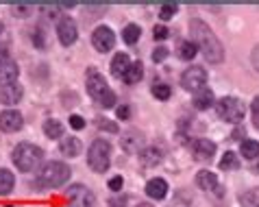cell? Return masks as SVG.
Segmentation results:
<instances>
[{"label":"cell","mask_w":259,"mask_h":207,"mask_svg":"<svg viewBox=\"0 0 259 207\" xmlns=\"http://www.w3.org/2000/svg\"><path fill=\"white\" fill-rule=\"evenodd\" d=\"M140 161H142V166L153 168V166H157V163L161 161V151L159 148H155V146L144 148V151L140 153Z\"/></svg>","instance_id":"obj_19"},{"label":"cell","mask_w":259,"mask_h":207,"mask_svg":"<svg viewBox=\"0 0 259 207\" xmlns=\"http://www.w3.org/2000/svg\"><path fill=\"white\" fill-rule=\"evenodd\" d=\"M72 170L68 163L63 161H48L44 168L39 170L37 175V181L41 185H46V188H59V185H63L68 179H70Z\"/></svg>","instance_id":"obj_4"},{"label":"cell","mask_w":259,"mask_h":207,"mask_svg":"<svg viewBox=\"0 0 259 207\" xmlns=\"http://www.w3.org/2000/svg\"><path fill=\"white\" fill-rule=\"evenodd\" d=\"M92 44L98 53H109L113 46H116V35L109 26H98L94 33H92Z\"/></svg>","instance_id":"obj_9"},{"label":"cell","mask_w":259,"mask_h":207,"mask_svg":"<svg viewBox=\"0 0 259 207\" xmlns=\"http://www.w3.org/2000/svg\"><path fill=\"white\" fill-rule=\"evenodd\" d=\"M33 44L37 46V48H44V46H46L44 31H41V28H35V31H33Z\"/></svg>","instance_id":"obj_35"},{"label":"cell","mask_w":259,"mask_h":207,"mask_svg":"<svg viewBox=\"0 0 259 207\" xmlns=\"http://www.w3.org/2000/svg\"><path fill=\"white\" fill-rule=\"evenodd\" d=\"M213 105V92L211 90H200L196 92V96H194V107L200 111H205V109H209V107Z\"/></svg>","instance_id":"obj_20"},{"label":"cell","mask_w":259,"mask_h":207,"mask_svg":"<svg viewBox=\"0 0 259 207\" xmlns=\"http://www.w3.org/2000/svg\"><path fill=\"white\" fill-rule=\"evenodd\" d=\"M153 96H155V98H159V101H168V98L172 96L170 85H165V83H157V85H153Z\"/></svg>","instance_id":"obj_30"},{"label":"cell","mask_w":259,"mask_h":207,"mask_svg":"<svg viewBox=\"0 0 259 207\" xmlns=\"http://www.w3.org/2000/svg\"><path fill=\"white\" fill-rule=\"evenodd\" d=\"M196 183H198L200 190L211 192V194H215V196L225 194V192H222V185L218 181V177H215L213 173H209V170H200V173L196 175Z\"/></svg>","instance_id":"obj_12"},{"label":"cell","mask_w":259,"mask_h":207,"mask_svg":"<svg viewBox=\"0 0 259 207\" xmlns=\"http://www.w3.org/2000/svg\"><path fill=\"white\" fill-rule=\"evenodd\" d=\"M66 194L70 198L68 207H94V192H92L90 188H85V185H81V183L70 185Z\"/></svg>","instance_id":"obj_8"},{"label":"cell","mask_w":259,"mask_h":207,"mask_svg":"<svg viewBox=\"0 0 259 207\" xmlns=\"http://www.w3.org/2000/svg\"><path fill=\"white\" fill-rule=\"evenodd\" d=\"M165 57H168V48H165V46L155 48V53H153V61L159 63V61H163V59H165Z\"/></svg>","instance_id":"obj_38"},{"label":"cell","mask_w":259,"mask_h":207,"mask_svg":"<svg viewBox=\"0 0 259 207\" xmlns=\"http://www.w3.org/2000/svg\"><path fill=\"white\" fill-rule=\"evenodd\" d=\"M140 35H142V28L138 24H126L124 31H122V39H124L126 44H135V42L140 39Z\"/></svg>","instance_id":"obj_27"},{"label":"cell","mask_w":259,"mask_h":207,"mask_svg":"<svg viewBox=\"0 0 259 207\" xmlns=\"http://www.w3.org/2000/svg\"><path fill=\"white\" fill-rule=\"evenodd\" d=\"M146 194L150 198H157V201L165 198V194H168V183H165V179H161V177H155V179H150L146 183Z\"/></svg>","instance_id":"obj_17"},{"label":"cell","mask_w":259,"mask_h":207,"mask_svg":"<svg viewBox=\"0 0 259 207\" xmlns=\"http://www.w3.org/2000/svg\"><path fill=\"white\" fill-rule=\"evenodd\" d=\"M192 153L198 161H211V157L215 155V144L211 140H205V138H196L192 142Z\"/></svg>","instance_id":"obj_13"},{"label":"cell","mask_w":259,"mask_h":207,"mask_svg":"<svg viewBox=\"0 0 259 207\" xmlns=\"http://www.w3.org/2000/svg\"><path fill=\"white\" fill-rule=\"evenodd\" d=\"M250 113H253V125L259 129V96L253 101V105H250Z\"/></svg>","instance_id":"obj_36"},{"label":"cell","mask_w":259,"mask_h":207,"mask_svg":"<svg viewBox=\"0 0 259 207\" xmlns=\"http://www.w3.org/2000/svg\"><path fill=\"white\" fill-rule=\"evenodd\" d=\"M205 83H207V72H205V68H200V66H192L181 74V85H183V90H188V92L205 90Z\"/></svg>","instance_id":"obj_7"},{"label":"cell","mask_w":259,"mask_h":207,"mask_svg":"<svg viewBox=\"0 0 259 207\" xmlns=\"http://www.w3.org/2000/svg\"><path fill=\"white\" fill-rule=\"evenodd\" d=\"M190 31H192V42L200 48L205 55V59L209 63H220L225 59V48H222L220 39L215 37V33L209 28V24H205L203 20H192L190 22Z\"/></svg>","instance_id":"obj_1"},{"label":"cell","mask_w":259,"mask_h":207,"mask_svg":"<svg viewBox=\"0 0 259 207\" xmlns=\"http://www.w3.org/2000/svg\"><path fill=\"white\" fill-rule=\"evenodd\" d=\"M128 116H131V109H128V105L118 107V118L120 120H128Z\"/></svg>","instance_id":"obj_41"},{"label":"cell","mask_w":259,"mask_h":207,"mask_svg":"<svg viewBox=\"0 0 259 207\" xmlns=\"http://www.w3.org/2000/svg\"><path fill=\"white\" fill-rule=\"evenodd\" d=\"M0 129L5 133H13L22 129V113L16 109H7L0 113Z\"/></svg>","instance_id":"obj_14"},{"label":"cell","mask_w":259,"mask_h":207,"mask_svg":"<svg viewBox=\"0 0 259 207\" xmlns=\"http://www.w3.org/2000/svg\"><path fill=\"white\" fill-rule=\"evenodd\" d=\"M88 163L94 173H107L111 166V144L103 138L92 142L88 151Z\"/></svg>","instance_id":"obj_3"},{"label":"cell","mask_w":259,"mask_h":207,"mask_svg":"<svg viewBox=\"0 0 259 207\" xmlns=\"http://www.w3.org/2000/svg\"><path fill=\"white\" fill-rule=\"evenodd\" d=\"M88 92H90V96L94 98L96 103L107 94V92H109V85H107L105 76L100 72H96L94 68L88 70Z\"/></svg>","instance_id":"obj_10"},{"label":"cell","mask_w":259,"mask_h":207,"mask_svg":"<svg viewBox=\"0 0 259 207\" xmlns=\"http://www.w3.org/2000/svg\"><path fill=\"white\" fill-rule=\"evenodd\" d=\"M61 153L68 155V157H76L78 153H81V142H78L76 138H61Z\"/></svg>","instance_id":"obj_22"},{"label":"cell","mask_w":259,"mask_h":207,"mask_svg":"<svg viewBox=\"0 0 259 207\" xmlns=\"http://www.w3.org/2000/svg\"><path fill=\"white\" fill-rule=\"evenodd\" d=\"M98 105H100V107H105V109H109V107L116 105V94H113V92L109 90V92H107V94L98 101Z\"/></svg>","instance_id":"obj_34"},{"label":"cell","mask_w":259,"mask_h":207,"mask_svg":"<svg viewBox=\"0 0 259 207\" xmlns=\"http://www.w3.org/2000/svg\"><path fill=\"white\" fill-rule=\"evenodd\" d=\"M11 159L18 166L20 173H33L41 163V159H44V151H41L39 146L31 144V142H22V144H18L13 148Z\"/></svg>","instance_id":"obj_2"},{"label":"cell","mask_w":259,"mask_h":207,"mask_svg":"<svg viewBox=\"0 0 259 207\" xmlns=\"http://www.w3.org/2000/svg\"><path fill=\"white\" fill-rule=\"evenodd\" d=\"M240 153L246 157V159H255V157L259 155V142L255 140H244L240 144Z\"/></svg>","instance_id":"obj_24"},{"label":"cell","mask_w":259,"mask_h":207,"mask_svg":"<svg viewBox=\"0 0 259 207\" xmlns=\"http://www.w3.org/2000/svg\"><path fill=\"white\" fill-rule=\"evenodd\" d=\"M153 35H155V39H165V37L170 35V31H168V28H165L163 24H159V26L153 28Z\"/></svg>","instance_id":"obj_37"},{"label":"cell","mask_w":259,"mask_h":207,"mask_svg":"<svg viewBox=\"0 0 259 207\" xmlns=\"http://www.w3.org/2000/svg\"><path fill=\"white\" fill-rule=\"evenodd\" d=\"M240 203L244 207H259V188L246 190L244 194H240Z\"/></svg>","instance_id":"obj_26"},{"label":"cell","mask_w":259,"mask_h":207,"mask_svg":"<svg viewBox=\"0 0 259 207\" xmlns=\"http://www.w3.org/2000/svg\"><path fill=\"white\" fill-rule=\"evenodd\" d=\"M257 170H259V166H257Z\"/></svg>","instance_id":"obj_45"},{"label":"cell","mask_w":259,"mask_h":207,"mask_svg":"<svg viewBox=\"0 0 259 207\" xmlns=\"http://www.w3.org/2000/svg\"><path fill=\"white\" fill-rule=\"evenodd\" d=\"M215 111H218V116L222 120H227V122H240V120L244 118V103L240 101V98L235 96H225L220 98L218 103H215Z\"/></svg>","instance_id":"obj_5"},{"label":"cell","mask_w":259,"mask_h":207,"mask_svg":"<svg viewBox=\"0 0 259 207\" xmlns=\"http://www.w3.org/2000/svg\"><path fill=\"white\" fill-rule=\"evenodd\" d=\"M142 76H144V66H142L140 61H135V63H131V66H128L126 74L122 76V78H124V83H128V85H135V83H140Z\"/></svg>","instance_id":"obj_23"},{"label":"cell","mask_w":259,"mask_h":207,"mask_svg":"<svg viewBox=\"0 0 259 207\" xmlns=\"http://www.w3.org/2000/svg\"><path fill=\"white\" fill-rule=\"evenodd\" d=\"M11 9H13V13H16L18 18H26V16H31L33 7L31 5H13Z\"/></svg>","instance_id":"obj_33"},{"label":"cell","mask_w":259,"mask_h":207,"mask_svg":"<svg viewBox=\"0 0 259 207\" xmlns=\"http://www.w3.org/2000/svg\"><path fill=\"white\" fill-rule=\"evenodd\" d=\"M240 168V159H237V155L235 153H231V151H227L225 153V157L220 159V170H237Z\"/></svg>","instance_id":"obj_29"},{"label":"cell","mask_w":259,"mask_h":207,"mask_svg":"<svg viewBox=\"0 0 259 207\" xmlns=\"http://www.w3.org/2000/svg\"><path fill=\"white\" fill-rule=\"evenodd\" d=\"M253 63H255V68L259 70V46H255V51H253Z\"/></svg>","instance_id":"obj_42"},{"label":"cell","mask_w":259,"mask_h":207,"mask_svg":"<svg viewBox=\"0 0 259 207\" xmlns=\"http://www.w3.org/2000/svg\"><path fill=\"white\" fill-rule=\"evenodd\" d=\"M57 35H59V42H61L63 46H72L76 42V37H78L76 22L70 16L68 18H61L59 26H57Z\"/></svg>","instance_id":"obj_11"},{"label":"cell","mask_w":259,"mask_h":207,"mask_svg":"<svg viewBox=\"0 0 259 207\" xmlns=\"http://www.w3.org/2000/svg\"><path fill=\"white\" fill-rule=\"evenodd\" d=\"M3 31H5V24H3V22H0V35H3Z\"/></svg>","instance_id":"obj_44"},{"label":"cell","mask_w":259,"mask_h":207,"mask_svg":"<svg viewBox=\"0 0 259 207\" xmlns=\"http://www.w3.org/2000/svg\"><path fill=\"white\" fill-rule=\"evenodd\" d=\"M16 185V177H13L11 170L0 168V196H7Z\"/></svg>","instance_id":"obj_21"},{"label":"cell","mask_w":259,"mask_h":207,"mask_svg":"<svg viewBox=\"0 0 259 207\" xmlns=\"http://www.w3.org/2000/svg\"><path fill=\"white\" fill-rule=\"evenodd\" d=\"M98 129L100 131H109V133H118V125L109 122L107 118H98Z\"/></svg>","instance_id":"obj_32"},{"label":"cell","mask_w":259,"mask_h":207,"mask_svg":"<svg viewBox=\"0 0 259 207\" xmlns=\"http://www.w3.org/2000/svg\"><path fill=\"white\" fill-rule=\"evenodd\" d=\"M142 142H144V135L140 131H126L124 135H122V140H120V144L122 148H124L126 153H140V148H142Z\"/></svg>","instance_id":"obj_16"},{"label":"cell","mask_w":259,"mask_h":207,"mask_svg":"<svg viewBox=\"0 0 259 207\" xmlns=\"http://www.w3.org/2000/svg\"><path fill=\"white\" fill-rule=\"evenodd\" d=\"M44 133H46V138H61L63 135V125L59 122V120H46L44 122Z\"/></svg>","instance_id":"obj_25"},{"label":"cell","mask_w":259,"mask_h":207,"mask_svg":"<svg viewBox=\"0 0 259 207\" xmlns=\"http://www.w3.org/2000/svg\"><path fill=\"white\" fill-rule=\"evenodd\" d=\"M70 127H72V129H76V131H81L83 127H85V120L74 113V116H70Z\"/></svg>","instance_id":"obj_39"},{"label":"cell","mask_w":259,"mask_h":207,"mask_svg":"<svg viewBox=\"0 0 259 207\" xmlns=\"http://www.w3.org/2000/svg\"><path fill=\"white\" fill-rule=\"evenodd\" d=\"M177 13V5H170V3H165L161 9H159V18L161 20H170L172 16Z\"/></svg>","instance_id":"obj_31"},{"label":"cell","mask_w":259,"mask_h":207,"mask_svg":"<svg viewBox=\"0 0 259 207\" xmlns=\"http://www.w3.org/2000/svg\"><path fill=\"white\" fill-rule=\"evenodd\" d=\"M128 66H131V59H128V55L118 53L116 57H113V61H111V74L118 76V78H122V76L126 74Z\"/></svg>","instance_id":"obj_18"},{"label":"cell","mask_w":259,"mask_h":207,"mask_svg":"<svg viewBox=\"0 0 259 207\" xmlns=\"http://www.w3.org/2000/svg\"><path fill=\"white\" fill-rule=\"evenodd\" d=\"M196 53H198V48H196V44L190 39V42H183L181 46H179V57H181L183 61H190V59H194L196 57Z\"/></svg>","instance_id":"obj_28"},{"label":"cell","mask_w":259,"mask_h":207,"mask_svg":"<svg viewBox=\"0 0 259 207\" xmlns=\"http://www.w3.org/2000/svg\"><path fill=\"white\" fill-rule=\"evenodd\" d=\"M138 207H153V205H148V203H140Z\"/></svg>","instance_id":"obj_43"},{"label":"cell","mask_w":259,"mask_h":207,"mask_svg":"<svg viewBox=\"0 0 259 207\" xmlns=\"http://www.w3.org/2000/svg\"><path fill=\"white\" fill-rule=\"evenodd\" d=\"M22 94H24V90H22L20 83L3 85V88H0V103L3 105H16V103H20Z\"/></svg>","instance_id":"obj_15"},{"label":"cell","mask_w":259,"mask_h":207,"mask_svg":"<svg viewBox=\"0 0 259 207\" xmlns=\"http://www.w3.org/2000/svg\"><path fill=\"white\" fill-rule=\"evenodd\" d=\"M18 74H20L18 63L9 57L7 46H0V83H3V85L18 83Z\"/></svg>","instance_id":"obj_6"},{"label":"cell","mask_w":259,"mask_h":207,"mask_svg":"<svg viewBox=\"0 0 259 207\" xmlns=\"http://www.w3.org/2000/svg\"><path fill=\"white\" fill-rule=\"evenodd\" d=\"M122 177H113V179L109 181V190H113V192H118V190H122Z\"/></svg>","instance_id":"obj_40"}]
</instances>
